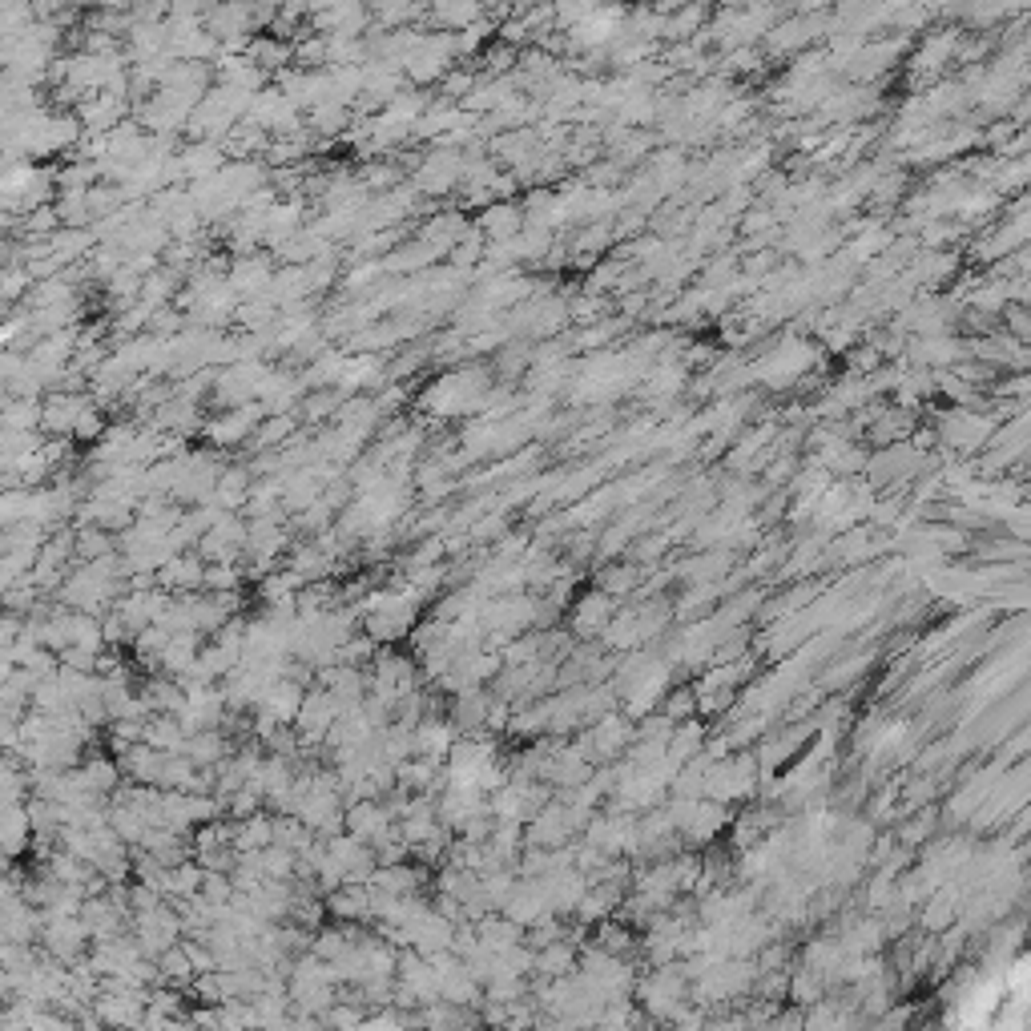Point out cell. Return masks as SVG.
<instances>
[{
  "instance_id": "obj_1",
  "label": "cell",
  "mask_w": 1031,
  "mask_h": 1031,
  "mask_svg": "<svg viewBox=\"0 0 1031 1031\" xmlns=\"http://www.w3.org/2000/svg\"><path fill=\"white\" fill-rule=\"evenodd\" d=\"M488 395H492V383H488V371L480 367H460L452 375H439L423 395H419V407L435 419H464V415H484L488 407Z\"/></svg>"
},
{
  "instance_id": "obj_2",
  "label": "cell",
  "mask_w": 1031,
  "mask_h": 1031,
  "mask_svg": "<svg viewBox=\"0 0 1031 1031\" xmlns=\"http://www.w3.org/2000/svg\"><path fill=\"white\" fill-rule=\"evenodd\" d=\"M460 57V49H456V37L452 33H423L419 37V45L407 53V61H403V73H407V81L411 85H435V81H444L456 65Z\"/></svg>"
},
{
  "instance_id": "obj_3",
  "label": "cell",
  "mask_w": 1031,
  "mask_h": 1031,
  "mask_svg": "<svg viewBox=\"0 0 1031 1031\" xmlns=\"http://www.w3.org/2000/svg\"><path fill=\"white\" fill-rule=\"evenodd\" d=\"M262 419H266V411L258 403H246L238 411H222V415L206 419L202 439H206V448H214V452H226V448H238V444H254Z\"/></svg>"
},
{
  "instance_id": "obj_4",
  "label": "cell",
  "mask_w": 1031,
  "mask_h": 1031,
  "mask_svg": "<svg viewBox=\"0 0 1031 1031\" xmlns=\"http://www.w3.org/2000/svg\"><path fill=\"white\" fill-rule=\"evenodd\" d=\"M93 403H97V399L85 395V391H49V395H45V423H41V431H45V435H57V439H73L81 415H85Z\"/></svg>"
},
{
  "instance_id": "obj_5",
  "label": "cell",
  "mask_w": 1031,
  "mask_h": 1031,
  "mask_svg": "<svg viewBox=\"0 0 1031 1031\" xmlns=\"http://www.w3.org/2000/svg\"><path fill=\"white\" fill-rule=\"evenodd\" d=\"M274 274H278L274 254H270V250H258V254H242V258H234L226 278H230L234 294L246 303V299H258V294H266V290H270Z\"/></svg>"
},
{
  "instance_id": "obj_6",
  "label": "cell",
  "mask_w": 1031,
  "mask_h": 1031,
  "mask_svg": "<svg viewBox=\"0 0 1031 1031\" xmlns=\"http://www.w3.org/2000/svg\"><path fill=\"white\" fill-rule=\"evenodd\" d=\"M206 560L198 552H178L162 572H158V588L174 597H194V593H206Z\"/></svg>"
},
{
  "instance_id": "obj_7",
  "label": "cell",
  "mask_w": 1031,
  "mask_h": 1031,
  "mask_svg": "<svg viewBox=\"0 0 1031 1031\" xmlns=\"http://www.w3.org/2000/svg\"><path fill=\"white\" fill-rule=\"evenodd\" d=\"M178 158H182V170H186V182H190V186H194V182H210V178H218V174L230 166L222 141H190V145H182Z\"/></svg>"
},
{
  "instance_id": "obj_8",
  "label": "cell",
  "mask_w": 1031,
  "mask_h": 1031,
  "mask_svg": "<svg viewBox=\"0 0 1031 1031\" xmlns=\"http://www.w3.org/2000/svg\"><path fill=\"white\" fill-rule=\"evenodd\" d=\"M307 685L303 681H294V677H278L270 689H266V697H262V713H270L278 725H294L299 721V713H303V701H307Z\"/></svg>"
},
{
  "instance_id": "obj_9",
  "label": "cell",
  "mask_w": 1031,
  "mask_h": 1031,
  "mask_svg": "<svg viewBox=\"0 0 1031 1031\" xmlns=\"http://www.w3.org/2000/svg\"><path fill=\"white\" fill-rule=\"evenodd\" d=\"M524 210L516 206V202H496V206H488V210H480V218H476V230L488 238V246L492 242H512L520 230H524Z\"/></svg>"
},
{
  "instance_id": "obj_10",
  "label": "cell",
  "mask_w": 1031,
  "mask_h": 1031,
  "mask_svg": "<svg viewBox=\"0 0 1031 1031\" xmlns=\"http://www.w3.org/2000/svg\"><path fill=\"white\" fill-rule=\"evenodd\" d=\"M250 488H254V476L246 464H226L222 480H218V492H214V504L222 512H246L250 504Z\"/></svg>"
},
{
  "instance_id": "obj_11",
  "label": "cell",
  "mask_w": 1031,
  "mask_h": 1031,
  "mask_svg": "<svg viewBox=\"0 0 1031 1031\" xmlns=\"http://www.w3.org/2000/svg\"><path fill=\"white\" fill-rule=\"evenodd\" d=\"M492 705H496V697H488L484 689H468V693H460V697H456V709H452V717H448V721L460 729V738H464V733H476V729H484V725H488Z\"/></svg>"
},
{
  "instance_id": "obj_12",
  "label": "cell",
  "mask_w": 1031,
  "mask_h": 1031,
  "mask_svg": "<svg viewBox=\"0 0 1031 1031\" xmlns=\"http://www.w3.org/2000/svg\"><path fill=\"white\" fill-rule=\"evenodd\" d=\"M488 17V9H480V5H435V9H427V25H431V33H468L472 25H480Z\"/></svg>"
},
{
  "instance_id": "obj_13",
  "label": "cell",
  "mask_w": 1031,
  "mask_h": 1031,
  "mask_svg": "<svg viewBox=\"0 0 1031 1031\" xmlns=\"http://www.w3.org/2000/svg\"><path fill=\"white\" fill-rule=\"evenodd\" d=\"M186 758L198 766V770H218L226 758H230V738L222 729H206V733H194L186 742Z\"/></svg>"
},
{
  "instance_id": "obj_14",
  "label": "cell",
  "mask_w": 1031,
  "mask_h": 1031,
  "mask_svg": "<svg viewBox=\"0 0 1031 1031\" xmlns=\"http://www.w3.org/2000/svg\"><path fill=\"white\" fill-rule=\"evenodd\" d=\"M351 121H355V109H351V105H343V101H323L319 109H311V113H307V129H311L315 137L347 133V129H351Z\"/></svg>"
},
{
  "instance_id": "obj_15",
  "label": "cell",
  "mask_w": 1031,
  "mask_h": 1031,
  "mask_svg": "<svg viewBox=\"0 0 1031 1031\" xmlns=\"http://www.w3.org/2000/svg\"><path fill=\"white\" fill-rule=\"evenodd\" d=\"M270 846H274V814H254V818L238 822V834H234L238 854H258V850H270Z\"/></svg>"
},
{
  "instance_id": "obj_16",
  "label": "cell",
  "mask_w": 1031,
  "mask_h": 1031,
  "mask_svg": "<svg viewBox=\"0 0 1031 1031\" xmlns=\"http://www.w3.org/2000/svg\"><path fill=\"white\" fill-rule=\"evenodd\" d=\"M294 435H299V419L294 415H266L258 435H254V448L258 452H282Z\"/></svg>"
},
{
  "instance_id": "obj_17",
  "label": "cell",
  "mask_w": 1031,
  "mask_h": 1031,
  "mask_svg": "<svg viewBox=\"0 0 1031 1031\" xmlns=\"http://www.w3.org/2000/svg\"><path fill=\"white\" fill-rule=\"evenodd\" d=\"M45 403L41 399H5V431H41Z\"/></svg>"
},
{
  "instance_id": "obj_18",
  "label": "cell",
  "mask_w": 1031,
  "mask_h": 1031,
  "mask_svg": "<svg viewBox=\"0 0 1031 1031\" xmlns=\"http://www.w3.org/2000/svg\"><path fill=\"white\" fill-rule=\"evenodd\" d=\"M33 822H29V802L25 806H5V850L17 858L25 846H33Z\"/></svg>"
},
{
  "instance_id": "obj_19",
  "label": "cell",
  "mask_w": 1031,
  "mask_h": 1031,
  "mask_svg": "<svg viewBox=\"0 0 1031 1031\" xmlns=\"http://www.w3.org/2000/svg\"><path fill=\"white\" fill-rule=\"evenodd\" d=\"M343 403H347V395H343V391H311V395L303 399L299 415H303L307 423H323V419H335Z\"/></svg>"
},
{
  "instance_id": "obj_20",
  "label": "cell",
  "mask_w": 1031,
  "mask_h": 1031,
  "mask_svg": "<svg viewBox=\"0 0 1031 1031\" xmlns=\"http://www.w3.org/2000/svg\"><path fill=\"white\" fill-rule=\"evenodd\" d=\"M335 508L327 504V500H319V504H311L307 512H299V516H290V528H299V532H307V536H323V532H331L335 528Z\"/></svg>"
},
{
  "instance_id": "obj_21",
  "label": "cell",
  "mask_w": 1031,
  "mask_h": 1031,
  "mask_svg": "<svg viewBox=\"0 0 1031 1031\" xmlns=\"http://www.w3.org/2000/svg\"><path fill=\"white\" fill-rule=\"evenodd\" d=\"M246 576H250L246 564H210V568H206V593L230 597V593H238V588H242Z\"/></svg>"
},
{
  "instance_id": "obj_22",
  "label": "cell",
  "mask_w": 1031,
  "mask_h": 1031,
  "mask_svg": "<svg viewBox=\"0 0 1031 1031\" xmlns=\"http://www.w3.org/2000/svg\"><path fill=\"white\" fill-rule=\"evenodd\" d=\"M524 363H528V359H524V347H520V351H516V347H504V351H500V371H504V375H516Z\"/></svg>"
}]
</instances>
